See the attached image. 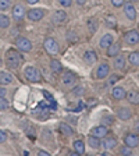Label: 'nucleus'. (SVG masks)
Here are the masks:
<instances>
[{"label": "nucleus", "mask_w": 139, "mask_h": 156, "mask_svg": "<svg viewBox=\"0 0 139 156\" xmlns=\"http://www.w3.org/2000/svg\"><path fill=\"white\" fill-rule=\"evenodd\" d=\"M24 62V57L21 56V53L14 50V49H10L9 52L6 53V64L10 68H18L21 66V63Z\"/></svg>", "instance_id": "f257e3e1"}, {"label": "nucleus", "mask_w": 139, "mask_h": 156, "mask_svg": "<svg viewBox=\"0 0 139 156\" xmlns=\"http://www.w3.org/2000/svg\"><path fill=\"white\" fill-rule=\"evenodd\" d=\"M24 75H25V78L29 82H39L40 78H42L39 70L36 67H33V66H28L25 68V71H24Z\"/></svg>", "instance_id": "f03ea898"}, {"label": "nucleus", "mask_w": 139, "mask_h": 156, "mask_svg": "<svg viewBox=\"0 0 139 156\" xmlns=\"http://www.w3.org/2000/svg\"><path fill=\"white\" fill-rule=\"evenodd\" d=\"M43 46H45L46 52H47L49 55H57L58 50H60L57 41L53 39V38H46L45 42H43Z\"/></svg>", "instance_id": "7ed1b4c3"}, {"label": "nucleus", "mask_w": 139, "mask_h": 156, "mask_svg": "<svg viewBox=\"0 0 139 156\" xmlns=\"http://www.w3.org/2000/svg\"><path fill=\"white\" fill-rule=\"evenodd\" d=\"M16 45L21 52H31L32 50V42L25 36H18L16 39Z\"/></svg>", "instance_id": "20e7f679"}, {"label": "nucleus", "mask_w": 139, "mask_h": 156, "mask_svg": "<svg viewBox=\"0 0 139 156\" xmlns=\"http://www.w3.org/2000/svg\"><path fill=\"white\" fill-rule=\"evenodd\" d=\"M124 41H125V43L128 46L138 45V43H139V32L136 31V29H131V31H128V32L125 34Z\"/></svg>", "instance_id": "39448f33"}, {"label": "nucleus", "mask_w": 139, "mask_h": 156, "mask_svg": "<svg viewBox=\"0 0 139 156\" xmlns=\"http://www.w3.org/2000/svg\"><path fill=\"white\" fill-rule=\"evenodd\" d=\"M26 16L31 21H40L45 17V10L43 9H31L26 11Z\"/></svg>", "instance_id": "423d86ee"}, {"label": "nucleus", "mask_w": 139, "mask_h": 156, "mask_svg": "<svg viewBox=\"0 0 139 156\" xmlns=\"http://www.w3.org/2000/svg\"><path fill=\"white\" fill-rule=\"evenodd\" d=\"M125 145H128L130 148H136L139 145V135L134 133H127L125 138H124Z\"/></svg>", "instance_id": "0eeeda50"}, {"label": "nucleus", "mask_w": 139, "mask_h": 156, "mask_svg": "<svg viewBox=\"0 0 139 156\" xmlns=\"http://www.w3.org/2000/svg\"><path fill=\"white\" fill-rule=\"evenodd\" d=\"M107 134H109V128H107V126H104V124L93 127L91 131V135H95V136H97V138H100V140L104 138Z\"/></svg>", "instance_id": "6e6552de"}, {"label": "nucleus", "mask_w": 139, "mask_h": 156, "mask_svg": "<svg viewBox=\"0 0 139 156\" xmlns=\"http://www.w3.org/2000/svg\"><path fill=\"white\" fill-rule=\"evenodd\" d=\"M25 13H26V10H25V7H24L23 4H16V6L13 7V17L17 20V21L24 20Z\"/></svg>", "instance_id": "1a4fd4ad"}, {"label": "nucleus", "mask_w": 139, "mask_h": 156, "mask_svg": "<svg viewBox=\"0 0 139 156\" xmlns=\"http://www.w3.org/2000/svg\"><path fill=\"white\" fill-rule=\"evenodd\" d=\"M109 73H110V66L107 64V63H102L96 70V78L103 80V78H106L109 75Z\"/></svg>", "instance_id": "9d476101"}, {"label": "nucleus", "mask_w": 139, "mask_h": 156, "mask_svg": "<svg viewBox=\"0 0 139 156\" xmlns=\"http://www.w3.org/2000/svg\"><path fill=\"white\" fill-rule=\"evenodd\" d=\"M124 13L128 17V20H135L136 18V9L134 7V3H131V2L124 3Z\"/></svg>", "instance_id": "9b49d317"}, {"label": "nucleus", "mask_w": 139, "mask_h": 156, "mask_svg": "<svg viewBox=\"0 0 139 156\" xmlns=\"http://www.w3.org/2000/svg\"><path fill=\"white\" fill-rule=\"evenodd\" d=\"M116 145H117V140L114 138V136H104L103 138V141H102V146H103L106 151H111V149H114L116 148Z\"/></svg>", "instance_id": "f8f14e48"}, {"label": "nucleus", "mask_w": 139, "mask_h": 156, "mask_svg": "<svg viewBox=\"0 0 139 156\" xmlns=\"http://www.w3.org/2000/svg\"><path fill=\"white\" fill-rule=\"evenodd\" d=\"M61 81H63V84H64L65 87H71V85L77 81V75H75L74 73H71V71H67V73L63 74Z\"/></svg>", "instance_id": "ddd939ff"}, {"label": "nucleus", "mask_w": 139, "mask_h": 156, "mask_svg": "<svg viewBox=\"0 0 139 156\" xmlns=\"http://www.w3.org/2000/svg\"><path fill=\"white\" fill-rule=\"evenodd\" d=\"M117 116H118V119H121V120H130L131 117H132V112H131V109H128V107H120L118 110H117Z\"/></svg>", "instance_id": "4468645a"}, {"label": "nucleus", "mask_w": 139, "mask_h": 156, "mask_svg": "<svg viewBox=\"0 0 139 156\" xmlns=\"http://www.w3.org/2000/svg\"><path fill=\"white\" fill-rule=\"evenodd\" d=\"M113 42H114V36L111 35V34H104V35L100 38V42H99V45H100V48L107 49Z\"/></svg>", "instance_id": "2eb2a0df"}, {"label": "nucleus", "mask_w": 139, "mask_h": 156, "mask_svg": "<svg viewBox=\"0 0 139 156\" xmlns=\"http://www.w3.org/2000/svg\"><path fill=\"white\" fill-rule=\"evenodd\" d=\"M52 20H53V23H56V24H63L65 20H67V13L63 11V10H57V11L53 14Z\"/></svg>", "instance_id": "dca6fc26"}, {"label": "nucleus", "mask_w": 139, "mask_h": 156, "mask_svg": "<svg viewBox=\"0 0 139 156\" xmlns=\"http://www.w3.org/2000/svg\"><path fill=\"white\" fill-rule=\"evenodd\" d=\"M120 50H121V46H120V43L118 42H116V43H111L109 48H107V56L109 57H116L118 53H120Z\"/></svg>", "instance_id": "f3484780"}, {"label": "nucleus", "mask_w": 139, "mask_h": 156, "mask_svg": "<svg viewBox=\"0 0 139 156\" xmlns=\"http://www.w3.org/2000/svg\"><path fill=\"white\" fill-rule=\"evenodd\" d=\"M125 63H127V58L124 55H118L116 56V58H114V67L117 68V70H124L125 68Z\"/></svg>", "instance_id": "a211bd4d"}, {"label": "nucleus", "mask_w": 139, "mask_h": 156, "mask_svg": "<svg viewBox=\"0 0 139 156\" xmlns=\"http://www.w3.org/2000/svg\"><path fill=\"white\" fill-rule=\"evenodd\" d=\"M111 95H113L114 99H118V101H120V99H124V98H125L127 91L123 87H114L113 91H111Z\"/></svg>", "instance_id": "6ab92c4d"}, {"label": "nucleus", "mask_w": 139, "mask_h": 156, "mask_svg": "<svg viewBox=\"0 0 139 156\" xmlns=\"http://www.w3.org/2000/svg\"><path fill=\"white\" fill-rule=\"evenodd\" d=\"M125 98H127V101L130 102L131 105H139V92L138 91H130V92H127Z\"/></svg>", "instance_id": "aec40b11"}, {"label": "nucleus", "mask_w": 139, "mask_h": 156, "mask_svg": "<svg viewBox=\"0 0 139 156\" xmlns=\"http://www.w3.org/2000/svg\"><path fill=\"white\" fill-rule=\"evenodd\" d=\"M14 81V77L7 71H2L0 73V85H9Z\"/></svg>", "instance_id": "412c9836"}, {"label": "nucleus", "mask_w": 139, "mask_h": 156, "mask_svg": "<svg viewBox=\"0 0 139 156\" xmlns=\"http://www.w3.org/2000/svg\"><path fill=\"white\" fill-rule=\"evenodd\" d=\"M84 60L88 63V64H93V63H96L97 56L93 50H86V52L84 53Z\"/></svg>", "instance_id": "4be33fe9"}, {"label": "nucleus", "mask_w": 139, "mask_h": 156, "mask_svg": "<svg viewBox=\"0 0 139 156\" xmlns=\"http://www.w3.org/2000/svg\"><path fill=\"white\" fill-rule=\"evenodd\" d=\"M88 144H89V146H91V148H93V149H97V148L102 145L100 138H97V136H95V135H89V136H88Z\"/></svg>", "instance_id": "5701e85b"}, {"label": "nucleus", "mask_w": 139, "mask_h": 156, "mask_svg": "<svg viewBox=\"0 0 139 156\" xmlns=\"http://www.w3.org/2000/svg\"><path fill=\"white\" fill-rule=\"evenodd\" d=\"M50 68H52V71L54 73V74H58V73L63 71V66L61 63L58 62V60H56V58H53L52 62H50Z\"/></svg>", "instance_id": "b1692460"}, {"label": "nucleus", "mask_w": 139, "mask_h": 156, "mask_svg": "<svg viewBox=\"0 0 139 156\" xmlns=\"http://www.w3.org/2000/svg\"><path fill=\"white\" fill-rule=\"evenodd\" d=\"M60 133H61L63 135H72L74 130H72V127L68 126L67 123H61L60 124Z\"/></svg>", "instance_id": "393cba45"}, {"label": "nucleus", "mask_w": 139, "mask_h": 156, "mask_svg": "<svg viewBox=\"0 0 139 156\" xmlns=\"http://www.w3.org/2000/svg\"><path fill=\"white\" fill-rule=\"evenodd\" d=\"M74 149H75V152H78V155H82V153H85V145H84V142H82L81 140L74 141Z\"/></svg>", "instance_id": "a878e982"}, {"label": "nucleus", "mask_w": 139, "mask_h": 156, "mask_svg": "<svg viewBox=\"0 0 139 156\" xmlns=\"http://www.w3.org/2000/svg\"><path fill=\"white\" fill-rule=\"evenodd\" d=\"M128 60L132 66H139V52H132L128 56Z\"/></svg>", "instance_id": "bb28decb"}, {"label": "nucleus", "mask_w": 139, "mask_h": 156, "mask_svg": "<svg viewBox=\"0 0 139 156\" xmlns=\"http://www.w3.org/2000/svg\"><path fill=\"white\" fill-rule=\"evenodd\" d=\"M88 28H89V32L91 34H95L97 29V21L95 18H91L88 21Z\"/></svg>", "instance_id": "cd10ccee"}, {"label": "nucleus", "mask_w": 139, "mask_h": 156, "mask_svg": "<svg viewBox=\"0 0 139 156\" xmlns=\"http://www.w3.org/2000/svg\"><path fill=\"white\" fill-rule=\"evenodd\" d=\"M10 25V18L7 16L0 14V28H9Z\"/></svg>", "instance_id": "c85d7f7f"}, {"label": "nucleus", "mask_w": 139, "mask_h": 156, "mask_svg": "<svg viewBox=\"0 0 139 156\" xmlns=\"http://www.w3.org/2000/svg\"><path fill=\"white\" fill-rule=\"evenodd\" d=\"M9 101L4 96H0V110H7L9 109Z\"/></svg>", "instance_id": "c756f323"}, {"label": "nucleus", "mask_w": 139, "mask_h": 156, "mask_svg": "<svg viewBox=\"0 0 139 156\" xmlns=\"http://www.w3.org/2000/svg\"><path fill=\"white\" fill-rule=\"evenodd\" d=\"M10 6H11V0H0V11L7 10Z\"/></svg>", "instance_id": "7c9ffc66"}, {"label": "nucleus", "mask_w": 139, "mask_h": 156, "mask_svg": "<svg viewBox=\"0 0 139 156\" xmlns=\"http://www.w3.org/2000/svg\"><path fill=\"white\" fill-rule=\"evenodd\" d=\"M120 153H121V155L131 156V155H132V148H130L128 145H125V146H123V148L120 149Z\"/></svg>", "instance_id": "2f4dec72"}, {"label": "nucleus", "mask_w": 139, "mask_h": 156, "mask_svg": "<svg viewBox=\"0 0 139 156\" xmlns=\"http://www.w3.org/2000/svg\"><path fill=\"white\" fill-rule=\"evenodd\" d=\"M113 121H114L113 116H104L103 119H102V123H103L104 126H111V124H113Z\"/></svg>", "instance_id": "473e14b6"}, {"label": "nucleus", "mask_w": 139, "mask_h": 156, "mask_svg": "<svg viewBox=\"0 0 139 156\" xmlns=\"http://www.w3.org/2000/svg\"><path fill=\"white\" fill-rule=\"evenodd\" d=\"M120 78L121 77L118 74H113L110 78H109V85H114L117 81H120Z\"/></svg>", "instance_id": "72a5a7b5"}, {"label": "nucleus", "mask_w": 139, "mask_h": 156, "mask_svg": "<svg viewBox=\"0 0 139 156\" xmlns=\"http://www.w3.org/2000/svg\"><path fill=\"white\" fill-rule=\"evenodd\" d=\"M106 20H107V25L109 27H116V18H114V17L107 16Z\"/></svg>", "instance_id": "f704fd0d"}, {"label": "nucleus", "mask_w": 139, "mask_h": 156, "mask_svg": "<svg viewBox=\"0 0 139 156\" xmlns=\"http://www.w3.org/2000/svg\"><path fill=\"white\" fill-rule=\"evenodd\" d=\"M124 3H125V0H111V4L114 7H121L124 6Z\"/></svg>", "instance_id": "c9c22d12"}, {"label": "nucleus", "mask_w": 139, "mask_h": 156, "mask_svg": "<svg viewBox=\"0 0 139 156\" xmlns=\"http://www.w3.org/2000/svg\"><path fill=\"white\" fill-rule=\"evenodd\" d=\"M58 3L61 4L63 7H70L72 4V0H58Z\"/></svg>", "instance_id": "e433bc0d"}, {"label": "nucleus", "mask_w": 139, "mask_h": 156, "mask_svg": "<svg viewBox=\"0 0 139 156\" xmlns=\"http://www.w3.org/2000/svg\"><path fill=\"white\" fill-rule=\"evenodd\" d=\"M7 141V134L3 130H0V144H4Z\"/></svg>", "instance_id": "4c0bfd02"}, {"label": "nucleus", "mask_w": 139, "mask_h": 156, "mask_svg": "<svg viewBox=\"0 0 139 156\" xmlns=\"http://www.w3.org/2000/svg\"><path fill=\"white\" fill-rule=\"evenodd\" d=\"M74 89H75V91H74V94H75V95H81L82 92H84V91H82V88H81V87L74 88Z\"/></svg>", "instance_id": "58836bf2"}, {"label": "nucleus", "mask_w": 139, "mask_h": 156, "mask_svg": "<svg viewBox=\"0 0 139 156\" xmlns=\"http://www.w3.org/2000/svg\"><path fill=\"white\" fill-rule=\"evenodd\" d=\"M77 2V4H79V6H84L85 3H86V0H75Z\"/></svg>", "instance_id": "ea45409f"}, {"label": "nucleus", "mask_w": 139, "mask_h": 156, "mask_svg": "<svg viewBox=\"0 0 139 156\" xmlns=\"http://www.w3.org/2000/svg\"><path fill=\"white\" fill-rule=\"evenodd\" d=\"M39 155H40V156H49V152H45V151H39Z\"/></svg>", "instance_id": "a19ab883"}, {"label": "nucleus", "mask_w": 139, "mask_h": 156, "mask_svg": "<svg viewBox=\"0 0 139 156\" xmlns=\"http://www.w3.org/2000/svg\"><path fill=\"white\" fill-rule=\"evenodd\" d=\"M39 0H26V3L28 4H35V3H38Z\"/></svg>", "instance_id": "79ce46f5"}, {"label": "nucleus", "mask_w": 139, "mask_h": 156, "mask_svg": "<svg viewBox=\"0 0 139 156\" xmlns=\"http://www.w3.org/2000/svg\"><path fill=\"white\" fill-rule=\"evenodd\" d=\"M4 95H6V89L0 88V96H4Z\"/></svg>", "instance_id": "37998d69"}, {"label": "nucleus", "mask_w": 139, "mask_h": 156, "mask_svg": "<svg viewBox=\"0 0 139 156\" xmlns=\"http://www.w3.org/2000/svg\"><path fill=\"white\" fill-rule=\"evenodd\" d=\"M135 131H136V133H139V121L136 123V126H135Z\"/></svg>", "instance_id": "c03bdc74"}, {"label": "nucleus", "mask_w": 139, "mask_h": 156, "mask_svg": "<svg viewBox=\"0 0 139 156\" xmlns=\"http://www.w3.org/2000/svg\"><path fill=\"white\" fill-rule=\"evenodd\" d=\"M131 3H135V2H139V0H130Z\"/></svg>", "instance_id": "a18cd8bd"}]
</instances>
